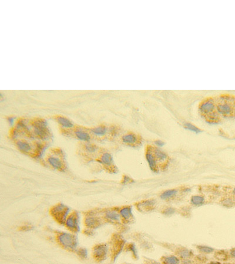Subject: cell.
<instances>
[{
	"label": "cell",
	"mask_w": 235,
	"mask_h": 264,
	"mask_svg": "<svg viewBox=\"0 0 235 264\" xmlns=\"http://www.w3.org/2000/svg\"><path fill=\"white\" fill-rule=\"evenodd\" d=\"M233 99H220L219 103H217L218 112L225 116L231 115L234 113V106L232 103Z\"/></svg>",
	"instance_id": "cell-1"
},
{
	"label": "cell",
	"mask_w": 235,
	"mask_h": 264,
	"mask_svg": "<svg viewBox=\"0 0 235 264\" xmlns=\"http://www.w3.org/2000/svg\"><path fill=\"white\" fill-rule=\"evenodd\" d=\"M58 240L63 247L69 249H74L77 245V240L75 237L69 233L60 234Z\"/></svg>",
	"instance_id": "cell-2"
},
{
	"label": "cell",
	"mask_w": 235,
	"mask_h": 264,
	"mask_svg": "<svg viewBox=\"0 0 235 264\" xmlns=\"http://www.w3.org/2000/svg\"><path fill=\"white\" fill-rule=\"evenodd\" d=\"M69 213V208L63 204H59L55 207L51 211V214L56 220L61 223L65 222L66 216Z\"/></svg>",
	"instance_id": "cell-3"
},
{
	"label": "cell",
	"mask_w": 235,
	"mask_h": 264,
	"mask_svg": "<svg viewBox=\"0 0 235 264\" xmlns=\"http://www.w3.org/2000/svg\"><path fill=\"white\" fill-rule=\"evenodd\" d=\"M34 133L42 139H47L48 137L49 132L47 128V123L44 120H38L34 125Z\"/></svg>",
	"instance_id": "cell-4"
},
{
	"label": "cell",
	"mask_w": 235,
	"mask_h": 264,
	"mask_svg": "<svg viewBox=\"0 0 235 264\" xmlns=\"http://www.w3.org/2000/svg\"><path fill=\"white\" fill-rule=\"evenodd\" d=\"M200 110L202 114L208 116L212 113L215 110V103L213 99H208L201 105Z\"/></svg>",
	"instance_id": "cell-5"
},
{
	"label": "cell",
	"mask_w": 235,
	"mask_h": 264,
	"mask_svg": "<svg viewBox=\"0 0 235 264\" xmlns=\"http://www.w3.org/2000/svg\"><path fill=\"white\" fill-rule=\"evenodd\" d=\"M65 225L67 228L72 231H78V218L75 214L71 215L65 221Z\"/></svg>",
	"instance_id": "cell-6"
},
{
	"label": "cell",
	"mask_w": 235,
	"mask_h": 264,
	"mask_svg": "<svg viewBox=\"0 0 235 264\" xmlns=\"http://www.w3.org/2000/svg\"><path fill=\"white\" fill-rule=\"evenodd\" d=\"M108 252V248L105 245H98L94 248V257L98 260H103L105 258Z\"/></svg>",
	"instance_id": "cell-7"
},
{
	"label": "cell",
	"mask_w": 235,
	"mask_h": 264,
	"mask_svg": "<svg viewBox=\"0 0 235 264\" xmlns=\"http://www.w3.org/2000/svg\"><path fill=\"white\" fill-rule=\"evenodd\" d=\"M146 160H147V161L148 162V164H149V165L151 169L153 171L157 172V168L156 160H155V158L154 156L152 154H151L150 153H148L146 155Z\"/></svg>",
	"instance_id": "cell-8"
},
{
	"label": "cell",
	"mask_w": 235,
	"mask_h": 264,
	"mask_svg": "<svg viewBox=\"0 0 235 264\" xmlns=\"http://www.w3.org/2000/svg\"><path fill=\"white\" fill-rule=\"evenodd\" d=\"M99 221L95 217H87L85 219V223L87 227L90 228H95L99 227Z\"/></svg>",
	"instance_id": "cell-9"
},
{
	"label": "cell",
	"mask_w": 235,
	"mask_h": 264,
	"mask_svg": "<svg viewBox=\"0 0 235 264\" xmlns=\"http://www.w3.org/2000/svg\"><path fill=\"white\" fill-rule=\"evenodd\" d=\"M48 162L50 165L52 166L56 170H60L63 167L62 163L56 157H50L49 158H48Z\"/></svg>",
	"instance_id": "cell-10"
},
{
	"label": "cell",
	"mask_w": 235,
	"mask_h": 264,
	"mask_svg": "<svg viewBox=\"0 0 235 264\" xmlns=\"http://www.w3.org/2000/svg\"><path fill=\"white\" fill-rule=\"evenodd\" d=\"M155 202L154 200H147L145 201H143L142 202H140V204H138V207L140 209H142L143 210H146L147 208L151 209L152 207H154V205H155Z\"/></svg>",
	"instance_id": "cell-11"
},
{
	"label": "cell",
	"mask_w": 235,
	"mask_h": 264,
	"mask_svg": "<svg viewBox=\"0 0 235 264\" xmlns=\"http://www.w3.org/2000/svg\"><path fill=\"white\" fill-rule=\"evenodd\" d=\"M16 145L18 149L23 152H28L31 150V146L27 142L19 141L17 142Z\"/></svg>",
	"instance_id": "cell-12"
},
{
	"label": "cell",
	"mask_w": 235,
	"mask_h": 264,
	"mask_svg": "<svg viewBox=\"0 0 235 264\" xmlns=\"http://www.w3.org/2000/svg\"><path fill=\"white\" fill-rule=\"evenodd\" d=\"M120 214L125 220H129L132 215V208L131 207L123 208L120 211Z\"/></svg>",
	"instance_id": "cell-13"
},
{
	"label": "cell",
	"mask_w": 235,
	"mask_h": 264,
	"mask_svg": "<svg viewBox=\"0 0 235 264\" xmlns=\"http://www.w3.org/2000/svg\"><path fill=\"white\" fill-rule=\"evenodd\" d=\"M58 123L61 125L63 127L66 128H72L73 126V125L72 123V122L69 120L68 119H67L65 117H59L57 119Z\"/></svg>",
	"instance_id": "cell-14"
},
{
	"label": "cell",
	"mask_w": 235,
	"mask_h": 264,
	"mask_svg": "<svg viewBox=\"0 0 235 264\" xmlns=\"http://www.w3.org/2000/svg\"><path fill=\"white\" fill-rule=\"evenodd\" d=\"M122 141L128 144H133L137 142V137L133 134H129L123 136Z\"/></svg>",
	"instance_id": "cell-15"
},
{
	"label": "cell",
	"mask_w": 235,
	"mask_h": 264,
	"mask_svg": "<svg viewBox=\"0 0 235 264\" xmlns=\"http://www.w3.org/2000/svg\"><path fill=\"white\" fill-rule=\"evenodd\" d=\"M113 162V158L112 156L108 153H104L101 157V162L106 165H110Z\"/></svg>",
	"instance_id": "cell-16"
},
{
	"label": "cell",
	"mask_w": 235,
	"mask_h": 264,
	"mask_svg": "<svg viewBox=\"0 0 235 264\" xmlns=\"http://www.w3.org/2000/svg\"><path fill=\"white\" fill-rule=\"evenodd\" d=\"M75 134L77 137L81 140L89 141L90 140V135L86 132H83L81 131H78L75 132Z\"/></svg>",
	"instance_id": "cell-17"
},
{
	"label": "cell",
	"mask_w": 235,
	"mask_h": 264,
	"mask_svg": "<svg viewBox=\"0 0 235 264\" xmlns=\"http://www.w3.org/2000/svg\"><path fill=\"white\" fill-rule=\"evenodd\" d=\"M106 217L111 221H118L119 215L115 211H108L106 213Z\"/></svg>",
	"instance_id": "cell-18"
},
{
	"label": "cell",
	"mask_w": 235,
	"mask_h": 264,
	"mask_svg": "<svg viewBox=\"0 0 235 264\" xmlns=\"http://www.w3.org/2000/svg\"><path fill=\"white\" fill-rule=\"evenodd\" d=\"M176 193H177V191L175 190H167L162 194V195L160 196V197L162 199H168V198H171L174 196H175Z\"/></svg>",
	"instance_id": "cell-19"
},
{
	"label": "cell",
	"mask_w": 235,
	"mask_h": 264,
	"mask_svg": "<svg viewBox=\"0 0 235 264\" xmlns=\"http://www.w3.org/2000/svg\"><path fill=\"white\" fill-rule=\"evenodd\" d=\"M204 197L199 196H193L191 198V202L195 205H200L203 204L204 202Z\"/></svg>",
	"instance_id": "cell-20"
},
{
	"label": "cell",
	"mask_w": 235,
	"mask_h": 264,
	"mask_svg": "<svg viewBox=\"0 0 235 264\" xmlns=\"http://www.w3.org/2000/svg\"><path fill=\"white\" fill-rule=\"evenodd\" d=\"M92 132L97 136H104L107 132V129L104 126H99L93 129Z\"/></svg>",
	"instance_id": "cell-21"
},
{
	"label": "cell",
	"mask_w": 235,
	"mask_h": 264,
	"mask_svg": "<svg viewBox=\"0 0 235 264\" xmlns=\"http://www.w3.org/2000/svg\"><path fill=\"white\" fill-rule=\"evenodd\" d=\"M179 263V259L174 256H171L165 258L163 260V263L167 264H177Z\"/></svg>",
	"instance_id": "cell-22"
},
{
	"label": "cell",
	"mask_w": 235,
	"mask_h": 264,
	"mask_svg": "<svg viewBox=\"0 0 235 264\" xmlns=\"http://www.w3.org/2000/svg\"><path fill=\"white\" fill-rule=\"evenodd\" d=\"M154 154H155V156L157 159H158L159 160H165L167 157L166 154L164 152H163L161 150H158V149H156L155 150Z\"/></svg>",
	"instance_id": "cell-23"
},
{
	"label": "cell",
	"mask_w": 235,
	"mask_h": 264,
	"mask_svg": "<svg viewBox=\"0 0 235 264\" xmlns=\"http://www.w3.org/2000/svg\"><path fill=\"white\" fill-rule=\"evenodd\" d=\"M179 256L183 258V259H187L190 257V256L192 255V252H190V251L187 249H184L180 251L179 252Z\"/></svg>",
	"instance_id": "cell-24"
},
{
	"label": "cell",
	"mask_w": 235,
	"mask_h": 264,
	"mask_svg": "<svg viewBox=\"0 0 235 264\" xmlns=\"http://www.w3.org/2000/svg\"><path fill=\"white\" fill-rule=\"evenodd\" d=\"M198 248L199 249V251L206 254H209L213 251V249L212 248L207 246H198Z\"/></svg>",
	"instance_id": "cell-25"
},
{
	"label": "cell",
	"mask_w": 235,
	"mask_h": 264,
	"mask_svg": "<svg viewBox=\"0 0 235 264\" xmlns=\"http://www.w3.org/2000/svg\"><path fill=\"white\" fill-rule=\"evenodd\" d=\"M215 257L219 260H226L227 255L223 251H219L215 254Z\"/></svg>",
	"instance_id": "cell-26"
},
{
	"label": "cell",
	"mask_w": 235,
	"mask_h": 264,
	"mask_svg": "<svg viewBox=\"0 0 235 264\" xmlns=\"http://www.w3.org/2000/svg\"><path fill=\"white\" fill-rule=\"evenodd\" d=\"M77 254L81 258H84V259L87 258V254H88L87 249H84V248L79 249L77 251Z\"/></svg>",
	"instance_id": "cell-27"
},
{
	"label": "cell",
	"mask_w": 235,
	"mask_h": 264,
	"mask_svg": "<svg viewBox=\"0 0 235 264\" xmlns=\"http://www.w3.org/2000/svg\"><path fill=\"white\" fill-rule=\"evenodd\" d=\"M185 128L187 129H189V131H191L192 132H195V133H197L201 132V131L198 128H196V126H193V125H192V124H190V123H186L185 124Z\"/></svg>",
	"instance_id": "cell-28"
},
{
	"label": "cell",
	"mask_w": 235,
	"mask_h": 264,
	"mask_svg": "<svg viewBox=\"0 0 235 264\" xmlns=\"http://www.w3.org/2000/svg\"><path fill=\"white\" fill-rule=\"evenodd\" d=\"M85 149H86V150L87 151H88L90 153H94V152L96 151L97 147L95 145H91V144H88V145H86Z\"/></svg>",
	"instance_id": "cell-29"
},
{
	"label": "cell",
	"mask_w": 235,
	"mask_h": 264,
	"mask_svg": "<svg viewBox=\"0 0 235 264\" xmlns=\"http://www.w3.org/2000/svg\"><path fill=\"white\" fill-rule=\"evenodd\" d=\"M175 213V210L172 207H168L163 211V213L166 215H171Z\"/></svg>",
	"instance_id": "cell-30"
},
{
	"label": "cell",
	"mask_w": 235,
	"mask_h": 264,
	"mask_svg": "<svg viewBox=\"0 0 235 264\" xmlns=\"http://www.w3.org/2000/svg\"><path fill=\"white\" fill-rule=\"evenodd\" d=\"M223 203L224 205H225L226 207H230V206H232L233 201L231 199H226L223 201Z\"/></svg>",
	"instance_id": "cell-31"
},
{
	"label": "cell",
	"mask_w": 235,
	"mask_h": 264,
	"mask_svg": "<svg viewBox=\"0 0 235 264\" xmlns=\"http://www.w3.org/2000/svg\"><path fill=\"white\" fill-rule=\"evenodd\" d=\"M155 143L156 144L157 146H159V147H162V146H163L165 145V143H164L163 142L161 141V140H157V141H155Z\"/></svg>",
	"instance_id": "cell-32"
},
{
	"label": "cell",
	"mask_w": 235,
	"mask_h": 264,
	"mask_svg": "<svg viewBox=\"0 0 235 264\" xmlns=\"http://www.w3.org/2000/svg\"><path fill=\"white\" fill-rule=\"evenodd\" d=\"M8 122L10 123V124L13 125L14 122V117H9L8 119Z\"/></svg>",
	"instance_id": "cell-33"
},
{
	"label": "cell",
	"mask_w": 235,
	"mask_h": 264,
	"mask_svg": "<svg viewBox=\"0 0 235 264\" xmlns=\"http://www.w3.org/2000/svg\"><path fill=\"white\" fill-rule=\"evenodd\" d=\"M231 255H232V257L235 258V249H232V250L231 251Z\"/></svg>",
	"instance_id": "cell-34"
}]
</instances>
